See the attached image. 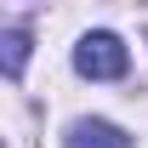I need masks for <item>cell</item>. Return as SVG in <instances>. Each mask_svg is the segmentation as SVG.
I'll return each mask as SVG.
<instances>
[{"label":"cell","mask_w":148,"mask_h":148,"mask_svg":"<svg viewBox=\"0 0 148 148\" xmlns=\"http://www.w3.org/2000/svg\"><path fill=\"white\" fill-rule=\"evenodd\" d=\"M63 148H131V137L114 120H74L69 137H63Z\"/></svg>","instance_id":"7a4b0ae2"},{"label":"cell","mask_w":148,"mask_h":148,"mask_svg":"<svg viewBox=\"0 0 148 148\" xmlns=\"http://www.w3.org/2000/svg\"><path fill=\"white\" fill-rule=\"evenodd\" d=\"M29 51H34L29 34H23V29H6V34H0V74H6V80H17V74L29 69Z\"/></svg>","instance_id":"3957f363"},{"label":"cell","mask_w":148,"mask_h":148,"mask_svg":"<svg viewBox=\"0 0 148 148\" xmlns=\"http://www.w3.org/2000/svg\"><path fill=\"white\" fill-rule=\"evenodd\" d=\"M74 69L86 74V80H120V74L131 69V57H125V46H120V34L97 29V34H86L74 46Z\"/></svg>","instance_id":"6da1fadb"}]
</instances>
